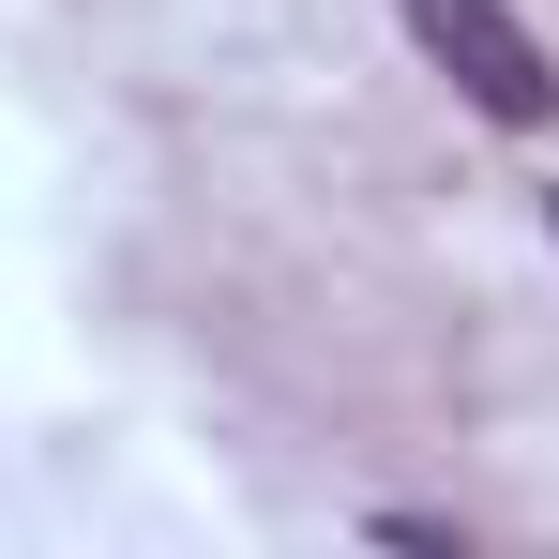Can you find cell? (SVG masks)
I'll use <instances>...</instances> for the list:
<instances>
[{
  "label": "cell",
  "instance_id": "6da1fadb",
  "mask_svg": "<svg viewBox=\"0 0 559 559\" xmlns=\"http://www.w3.org/2000/svg\"><path fill=\"white\" fill-rule=\"evenodd\" d=\"M393 15H408V46H424L484 121H545L559 106V61H545V31H530L514 0H393Z\"/></svg>",
  "mask_w": 559,
  "mask_h": 559
}]
</instances>
